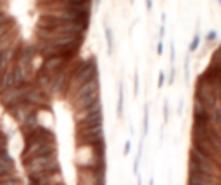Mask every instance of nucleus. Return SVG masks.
<instances>
[{
    "mask_svg": "<svg viewBox=\"0 0 221 185\" xmlns=\"http://www.w3.org/2000/svg\"><path fill=\"white\" fill-rule=\"evenodd\" d=\"M216 38H218V31L211 30L209 33H207V42H216Z\"/></svg>",
    "mask_w": 221,
    "mask_h": 185,
    "instance_id": "6",
    "label": "nucleus"
},
{
    "mask_svg": "<svg viewBox=\"0 0 221 185\" xmlns=\"http://www.w3.org/2000/svg\"><path fill=\"white\" fill-rule=\"evenodd\" d=\"M199 43H200V36L195 35L193 36V40H192V43H190V52H195V50H197Z\"/></svg>",
    "mask_w": 221,
    "mask_h": 185,
    "instance_id": "5",
    "label": "nucleus"
},
{
    "mask_svg": "<svg viewBox=\"0 0 221 185\" xmlns=\"http://www.w3.org/2000/svg\"><path fill=\"white\" fill-rule=\"evenodd\" d=\"M12 171H16V163L11 157V154L5 152V154L0 156V178L9 175V173H12Z\"/></svg>",
    "mask_w": 221,
    "mask_h": 185,
    "instance_id": "3",
    "label": "nucleus"
},
{
    "mask_svg": "<svg viewBox=\"0 0 221 185\" xmlns=\"http://www.w3.org/2000/svg\"><path fill=\"white\" fill-rule=\"evenodd\" d=\"M7 147H9V138H7V135L4 133V131H0V156L9 152Z\"/></svg>",
    "mask_w": 221,
    "mask_h": 185,
    "instance_id": "4",
    "label": "nucleus"
},
{
    "mask_svg": "<svg viewBox=\"0 0 221 185\" xmlns=\"http://www.w3.org/2000/svg\"><path fill=\"white\" fill-rule=\"evenodd\" d=\"M57 154V144L55 142H33V144H24L23 152H21V163H26L38 157V156H50Z\"/></svg>",
    "mask_w": 221,
    "mask_h": 185,
    "instance_id": "1",
    "label": "nucleus"
},
{
    "mask_svg": "<svg viewBox=\"0 0 221 185\" xmlns=\"http://www.w3.org/2000/svg\"><path fill=\"white\" fill-rule=\"evenodd\" d=\"M23 166H24V170H26V175L40 173V171H54V170H60L59 161H57V154L38 156V157H33V159H30V161H26Z\"/></svg>",
    "mask_w": 221,
    "mask_h": 185,
    "instance_id": "2",
    "label": "nucleus"
}]
</instances>
